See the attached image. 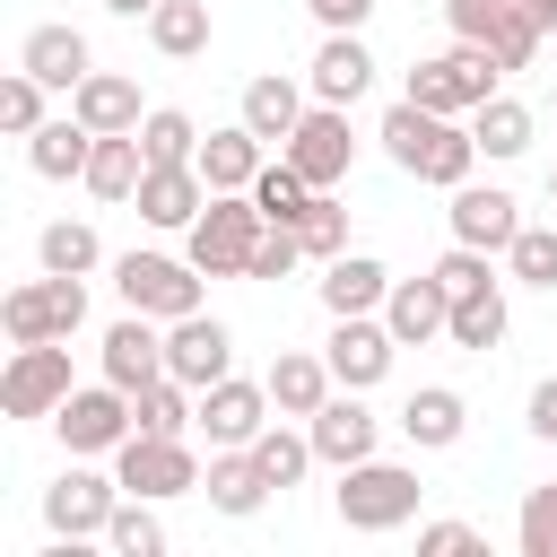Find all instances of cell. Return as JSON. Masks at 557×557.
<instances>
[{
    "label": "cell",
    "instance_id": "6da1fadb",
    "mask_svg": "<svg viewBox=\"0 0 557 557\" xmlns=\"http://www.w3.org/2000/svg\"><path fill=\"white\" fill-rule=\"evenodd\" d=\"M496 78H505V61H496L487 44H470V35H461L453 52H435V61H418V70H409V104L470 122V113L496 96Z\"/></svg>",
    "mask_w": 557,
    "mask_h": 557
},
{
    "label": "cell",
    "instance_id": "7a4b0ae2",
    "mask_svg": "<svg viewBox=\"0 0 557 557\" xmlns=\"http://www.w3.org/2000/svg\"><path fill=\"white\" fill-rule=\"evenodd\" d=\"M261 235H270V218H261L252 191H209V209L191 218V261H200L209 278H252Z\"/></svg>",
    "mask_w": 557,
    "mask_h": 557
},
{
    "label": "cell",
    "instance_id": "3957f363",
    "mask_svg": "<svg viewBox=\"0 0 557 557\" xmlns=\"http://www.w3.org/2000/svg\"><path fill=\"white\" fill-rule=\"evenodd\" d=\"M331 505H339V522L348 531H400L409 513H418V470H400V461H348L339 470V487H331Z\"/></svg>",
    "mask_w": 557,
    "mask_h": 557
},
{
    "label": "cell",
    "instance_id": "277c9868",
    "mask_svg": "<svg viewBox=\"0 0 557 557\" xmlns=\"http://www.w3.org/2000/svg\"><path fill=\"white\" fill-rule=\"evenodd\" d=\"M200 278H209V270H200L191 252H183V261H174V252H122V261H113L122 305H131V313H157V322L200 313Z\"/></svg>",
    "mask_w": 557,
    "mask_h": 557
},
{
    "label": "cell",
    "instance_id": "5b68a950",
    "mask_svg": "<svg viewBox=\"0 0 557 557\" xmlns=\"http://www.w3.org/2000/svg\"><path fill=\"white\" fill-rule=\"evenodd\" d=\"M70 339H17L9 348V374H0V409L9 418H52L70 400Z\"/></svg>",
    "mask_w": 557,
    "mask_h": 557
},
{
    "label": "cell",
    "instance_id": "8992f818",
    "mask_svg": "<svg viewBox=\"0 0 557 557\" xmlns=\"http://www.w3.org/2000/svg\"><path fill=\"white\" fill-rule=\"evenodd\" d=\"M113 479L131 487V496H200V461H191V444L183 435H148V426H131L122 435V453H113Z\"/></svg>",
    "mask_w": 557,
    "mask_h": 557
},
{
    "label": "cell",
    "instance_id": "52a82bcc",
    "mask_svg": "<svg viewBox=\"0 0 557 557\" xmlns=\"http://www.w3.org/2000/svg\"><path fill=\"white\" fill-rule=\"evenodd\" d=\"M78 322H87V287L61 278V270H44V278H26V287L0 296V331L9 339H70Z\"/></svg>",
    "mask_w": 557,
    "mask_h": 557
},
{
    "label": "cell",
    "instance_id": "ba28073f",
    "mask_svg": "<svg viewBox=\"0 0 557 557\" xmlns=\"http://www.w3.org/2000/svg\"><path fill=\"white\" fill-rule=\"evenodd\" d=\"M52 426H61L70 453H122V435L139 426V409H131L122 383H87V392H70V400L52 409Z\"/></svg>",
    "mask_w": 557,
    "mask_h": 557
},
{
    "label": "cell",
    "instance_id": "9c48e42d",
    "mask_svg": "<svg viewBox=\"0 0 557 557\" xmlns=\"http://www.w3.org/2000/svg\"><path fill=\"white\" fill-rule=\"evenodd\" d=\"M313 191H331L339 174H348V157H357V139H348V104H305V122L287 131V148H278Z\"/></svg>",
    "mask_w": 557,
    "mask_h": 557
},
{
    "label": "cell",
    "instance_id": "30bf717a",
    "mask_svg": "<svg viewBox=\"0 0 557 557\" xmlns=\"http://www.w3.org/2000/svg\"><path fill=\"white\" fill-rule=\"evenodd\" d=\"M113 505H122V479H104V470H61V479L44 487V522H52L61 540H104Z\"/></svg>",
    "mask_w": 557,
    "mask_h": 557
},
{
    "label": "cell",
    "instance_id": "8fae6325",
    "mask_svg": "<svg viewBox=\"0 0 557 557\" xmlns=\"http://www.w3.org/2000/svg\"><path fill=\"white\" fill-rule=\"evenodd\" d=\"M165 374H183L191 392L226 383V374H235V331H226V322H209V313L165 322Z\"/></svg>",
    "mask_w": 557,
    "mask_h": 557
},
{
    "label": "cell",
    "instance_id": "7c38bea8",
    "mask_svg": "<svg viewBox=\"0 0 557 557\" xmlns=\"http://www.w3.org/2000/svg\"><path fill=\"white\" fill-rule=\"evenodd\" d=\"M392 322H374V313H339V331L322 339V357H331V374L348 383V392H374L383 374H392Z\"/></svg>",
    "mask_w": 557,
    "mask_h": 557
},
{
    "label": "cell",
    "instance_id": "4fadbf2b",
    "mask_svg": "<svg viewBox=\"0 0 557 557\" xmlns=\"http://www.w3.org/2000/svg\"><path fill=\"white\" fill-rule=\"evenodd\" d=\"M305 435H313V453H322L331 470H348V461H366V453H374L383 418H374V409H366V400H357V392L339 383V392H331V400H322V409L305 418Z\"/></svg>",
    "mask_w": 557,
    "mask_h": 557
},
{
    "label": "cell",
    "instance_id": "5bb4252c",
    "mask_svg": "<svg viewBox=\"0 0 557 557\" xmlns=\"http://www.w3.org/2000/svg\"><path fill=\"white\" fill-rule=\"evenodd\" d=\"M131 200H139V218H148V226H165V235H191V218L209 209V174H200V165H148Z\"/></svg>",
    "mask_w": 557,
    "mask_h": 557
},
{
    "label": "cell",
    "instance_id": "9a60e30c",
    "mask_svg": "<svg viewBox=\"0 0 557 557\" xmlns=\"http://www.w3.org/2000/svg\"><path fill=\"white\" fill-rule=\"evenodd\" d=\"M444 218H453V244H479V252H505L522 235V200L496 191V183H461Z\"/></svg>",
    "mask_w": 557,
    "mask_h": 557
},
{
    "label": "cell",
    "instance_id": "2e32d148",
    "mask_svg": "<svg viewBox=\"0 0 557 557\" xmlns=\"http://www.w3.org/2000/svg\"><path fill=\"white\" fill-rule=\"evenodd\" d=\"M270 409H278L270 383H235V374H226V383L200 392V435H209V444H252V435L270 426Z\"/></svg>",
    "mask_w": 557,
    "mask_h": 557
},
{
    "label": "cell",
    "instance_id": "e0dca14e",
    "mask_svg": "<svg viewBox=\"0 0 557 557\" xmlns=\"http://www.w3.org/2000/svg\"><path fill=\"white\" fill-rule=\"evenodd\" d=\"M383 322H392V339H400V348H426V339H444V331H453V296L435 287V270H426V278H392Z\"/></svg>",
    "mask_w": 557,
    "mask_h": 557
},
{
    "label": "cell",
    "instance_id": "ac0fdd59",
    "mask_svg": "<svg viewBox=\"0 0 557 557\" xmlns=\"http://www.w3.org/2000/svg\"><path fill=\"white\" fill-rule=\"evenodd\" d=\"M165 374V339H157V313H122L113 331H104V383H122V392H148Z\"/></svg>",
    "mask_w": 557,
    "mask_h": 557
},
{
    "label": "cell",
    "instance_id": "d6986e66",
    "mask_svg": "<svg viewBox=\"0 0 557 557\" xmlns=\"http://www.w3.org/2000/svg\"><path fill=\"white\" fill-rule=\"evenodd\" d=\"M200 496L226 513V522H244V513H261L270 505V479H261V461H252V444H218V461L200 470Z\"/></svg>",
    "mask_w": 557,
    "mask_h": 557
},
{
    "label": "cell",
    "instance_id": "ffe728a7",
    "mask_svg": "<svg viewBox=\"0 0 557 557\" xmlns=\"http://www.w3.org/2000/svg\"><path fill=\"white\" fill-rule=\"evenodd\" d=\"M305 87H313V104H357V96L374 87V52H366L357 35H322V52H313Z\"/></svg>",
    "mask_w": 557,
    "mask_h": 557
},
{
    "label": "cell",
    "instance_id": "44dd1931",
    "mask_svg": "<svg viewBox=\"0 0 557 557\" xmlns=\"http://www.w3.org/2000/svg\"><path fill=\"white\" fill-rule=\"evenodd\" d=\"M261 148H270V139H261V131L235 113L226 131H209V139H200V157H191V165L209 174V191H252V174H261Z\"/></svg>",
    "mask_w": 557,
    "mask_h": 557
},
{
    "label": "cell",
    "instance_id": "7402d4cb",
    "mask_svg": "<svg viewBox=\"0 0 557 557\" xmlns=\"http://www.w3.org/2000/svg\"><path fill=\"white\" fill-rule=\"evenodd\" d=\"M70 113L87 122V131H139L148 113H139V78H122V70H87L78 87H70Z\"/></svg>",
    "mask_w": 557,
    "mask_h": 557
},
{
    "label": "cell",
    "instance_id": "603a6c76",
    "mask_svg": "<svg viewBox=\"0 0 557 557\" xmlns=\"http://www.w3.org/2000/svg\"><path fill=\"white\" fill-rule=\"evenodd\" d=\"M17 70H35L44 87H61V96H70L96 61H87V35H78V26H35V35L17 44Z\"/></svg>",
    "mask_w": 557,
    "mask_h": 557
},
{
    "label": "cell",
    "instance_id": "cb8c5ba5",
    "mask_svg": "<svg viewBox=\"0 0 557 557\" xmlns=\"http://www.w3.org/2000/svg\"><path fill=\"white\" fill-rule=\"evenodd\" d=\"M461 426H470V409H461V392H453V383H426V392H409V400H400V435H409L418 453L461 444Z\"/></svg>",
    "mask_w": 557,
    "mask_h": 557
},
{
    "label": "cell",
    "instance_id": "d4e9b609",
    "mask_svg": "<svg viewBox=\"0 0 557 557\" xmlns=\"http://www.w3.org/2000/svg\"><path fill=\"white\" fill-rule=\"evenodd\" d=\"M139 174H148V148H139V131H96V157H87V191L96 200H131L139 191Z\"/></svg>",
    "mask_w": 557,
    "mask_h": 557
},
{
    "label": "cell",
    "instance_id": "484cf974",
    "mask_svg": "<svg viewBox=\"0 0 557 557\" xmlns=\"http://www.w3.org/2000/svg\"><path fill=\"white\" fill-rule=\"evenodd\" d=\"M383 296H392V270H383V261H366V252L322 261V305H331V322H339V313H374Z\"/></svg>",
    "mask_w": 557,
    "mask_h": 557
},
{
    "label": "cell",
    "instance_id": "4316f807",
    "mask_svg": "<svg viewBox=\"0 0 557 557\" xmlns=\"http://www.w3.org/2000/svg\"><path fill=\"white\" fill-rule=\"evenodd\" d=\"M331 392H339L331 357H305V348H287V357L270 366V400H278V418H313Z\"/></svg>",
    "mask_w": 557,
    "mask_h": 557
},
{
    "label": "cell",
    "instance_id": "83f0119b",
    "mask_svg": "<svg viewBox=\"0 0 557 557\" xmlns=\"http://www.w3.org/2000/svg\"><path fill=\"white\" fill-rule=\"evenodd\" d=\"M305 96H313V87H296L287 70H261V78L244 87V122H252L261 139H278V148H287V131L305 122Z\"/></svg>",
    "mask_w": 557,
    "mask_h": 557
},
{
    "label": "cell",
    "instance_id": "f1b7e54d",
    "mask_svg": "<svg viewBox=\"0 0 557 557\" xmlns=\"http://www.w3.org/2000/svg\"><path fill=\"white\" fill-rule=\"evenodd\" d=\"M87 157H96V131H87L78 113H61V122H44V131L26 139V165H35L44 183H70V174H87Z\"/></svg>",
    "mask_w": 557,
    "mask_h": 557
},
{
    "label": "cell",
    "instance_id": "f546056e",
    "mask_svg": "<svg viewBox=\"0 0 557 557\" xmlns=\"http://www.w3.org/2000/svg\"><path fill=\"white\" fill-rule=\"evenodd\" d=\"M444 122H453V113H426V104H409V96H400V104H392V113H383V131H374V139H383V157H392V165H400V174H418V165H426V148H435V131H444Z\"/></svg>",
    "mask_w": 557,
    "mask_h": 557
},
{
    "label": "cell",
    "instance_id": "4dcf8cb0",
    "mask_svg": "<svg viewBox=\"0 0 557 557\" xmlns=\"http://www.w3.org/2000/svg\"><path fill=\"white\" fill-rule=\"evenodd\" d=\"M470 139H479V157H496V165L522 157V148H531V104H513V96L496 87V96L470 113Z\"/></svg>",
    "mask_w": 557,
    "mask_h": 557
},
{
    "label": "cell",
    "instance_id": "1f68e13d",
    "mask_svg": "<svg viewBox=\"0 0 557 557\" xmlns=\"http://www.w3.org/2000/svg\"><path fill=\"white\" fill-rule=\"evenodd\" d=\"M148 44H157L165 61L209 52V0H157V9H148Z\"/></svg>",
    "mask_w": 557,
    "mask_h": 557
},
{
    "label": "cell",
    "instance_id": "d6a6232c",
    "mask_svg": "<svg viewBox=\"0 0 557 557\" xmlns=\"http://www.w3.org/2000/svg\"><path fill=\"white\" fill-rule=\"evenodd\" d=\"M35 261H44V270H61V278H87V270L104 261V244H96V226H87V218H52V226L35 235Z\"/></svg>",
    "mask_w": 557,
    "mask_h": 557
},
{
    "label": "cell",
    "instance_id": "836d02e7",
    "mask_svg": "<svg viewBox=\"0 0 557 557\" xmlns=\"http://www.w3.org/2000/svg\"><path fill=\"white\" fill-rule=\"evenodd\" d=\"M104 548H113V557H165V522L148 513V496L122 487V505H113V522H104Z\"/></svg>",
    "mask_w": 557,
    "mask_h": 557
},
{
    "label": "cell",
    "instance_id": "e575fe53",
    "mask_svg": "<svg viewBox=\"0 0 557 557\" xmlns=\"http://www.w3.org/2000/svg\"><path fill=\"white\" fill-rule=\"evenodd\" d=\"M470 165H479V139H470V122H444V131H435V148H426V165H418V183H435V191H461V183H470Z\"/></svg>",
    "mask_w": 557,
    "mask_h": 557
},
{
    "label": "cell",
    "instance_id": "d590c367",
    "mask_svg": "<svg viewBox=\"0 0 557 557\" xmlns=\"http://www.w3.org/2000/svg\"><path fill=\"white\" fill-rule=\"evenodd\" d=\"M252 200H261V218H270V226H296V218L313 209V183L278 157V165H261V174H252Z\"/></svg>",
    "mask_w": 557,
    "mask_h": 557
},
{
    "label": "cell",
    "instance_id": "8d00e7d4",
    "mask_svg": "<svg viewBox=\"0 0 557 557\" xmlns=\"http://www.w3.org/2000/svg\"><path fill=\"white\" fill-rule=\"evenodd\" d=\"M444 339H453V348H479V357H487V348L505 339V287H479V296H461V305H453V331H444Z\"/></svg>",
    "mask_w": 557,
    "mask_h": 557
},
{
    "label": "cell",
    "instance_id": "74e56055",
    "mask_svg": "<svg viewBox=\"0 0 557 557\" xmlns=\"http://www.w3.org/2000/svg\"><path fill=\"white\" fill-rule=\"evenodd\" d=\"M252 461H261V479H270V487H296V479H305V470H313L322 453H313V435L261 426V435H252Z\"/></svg>",
    "mask_w": 557,
    "mask_h": 557
},
{
    "label": "cell",
    "instance_id": "f35d334b",
    "mask_svg": "<svg viewBox=\"0 0 557 557\" xmlns=\"http://www.w3.org/2000/svg\"><path fill=\"white\" fill-rule=\"evenodd\" d=\"M139 148H148V165H191V157H200V131H191V113L157 104V113L139 122Z\"/></svg>",
    "mask_w": 557,
    "mask_h": 557
},
{
    "label": "cell",
    "instance_id": "ab89813d",
    "mask_svg": "<svg viewBox=\"0 0 557 557\" xmlns=\"http://www.w3.org/2000/svg\"><path fill=\"white\" fill-rule=\"evenodd\" d=\"M505 270H513L522 287H557V226H522V235L505 244Z\"/></svg>",
    "mask_w": 557,
    "mask_h": 557
},
{
    "label": "cell",
    "instance_id": "60d3db41",
    "mask_svg": "<svg viewBox=\"0 0 557 557\" xmlns=\"http://www.w3.org/2000/svg\"><path fill=\"white\" fill-rule=\"evenodd\" d=\"M296 235H305V252H313V261H339V252H348V209H339L331 191H313V209L296 218Z\"/></svg>",
    "mask_w": 557,
    "mask_h": 557
},
{
    "label": "cell",
    "instance_id": "b9f144b4",
    "mask_svg": "<svg viewBox=\"0 0 557 557\" xmlns=\"http://www.w3.org/2000/svg\"><path fill=\"white\" fill-rule=\"evenodd\" d=\"M540 35H548V26H540V9L522 0V9H513V17H505V26L487 35V52H496L505 70H531V61H540Z\"/></svg>",
    "mask_w": 557,
    "mask_h": 557
},
{
    "label": "cell",
    "instance_id": "7bdbcfd3",
    "mask_svg": "<svg viewBox=\"0 0 557 557\" xmlns=\"http://www.w3.org/2000/svg\"><path fill=\"white\" fill-rule=\"evenodd\" d=\"M0 122H9L17 139L44 131V78H35V70H9V78H0Z\"/></svg>",
    "mask_w": 557,
    "mask_h": 557
},
{
    "label": "cell",
    "instance_id": "ee69618b",
    "mask_svg": "<svg viewBox=\"0 0 557 557\" xmlns=\"http://www.w3.org/2000/svg\"><path fill=\"white\" fill-rule=\"evenodd\" d=\"M513 540H522V557H557V487H531V496H522Z\"/></svg>",
    "mask_w": 557,
    "mask_h": 557
},
{
    "label": "cell",
    "instance_id": "f6af8a7d",
    "mask_svg": "<svg viewBox=\"0 0 557 557\" xmlns=\"http://www.w3.org/2000/svg\"><path fill=\"white\" fill-rule=\"evenodd\" d=\"M435 287H444L453 305H461V296H479V287H496V278H487V252H479V244H453V252L435 261Z\"/></svg>",
    "mask_w": 557,
    "mask_h": 557
},
{
    "label": "cell",
    "instance_id": "bcb514c9",
    "mask_svg": "<svg viewBox=\"0 0 557 557\" xmlns=\"http://www.w3.org/2000/svg\"><path fill=\"white\" fill-rule=\"evenodd\" d=\"M522 0H444V17H453V35H470V44H487L505 17H513Z\"/></svg>",
    "mask_w": 557,
    "mask_h": 557
},
{
    "label": "cell",
    "instance_id": "7dc6e473",
    "mask_svg": "<svg viewBox=\"0 0 557 557\" xmlns=\"http://www.w3.org/2000/svg\"><path fill=\"white\" fill-rule=\"evenodd\" d=\"M296 261H305V235H296V226H270L261 252H252V278H287Z\"/></svg>",
    "mask_w": 557,
    "mask_h": 557
},
{
    "label": "cell",
    "instance_id": "c3c4849f",
    "mask_svg": "<svg viewBox=\"0 0 557 557\" xmlns=\"http://www.w3.org/2000/svg\"><path fill=\"white\" fill-rule=\"evenodd\" d=\"M418 548H426V557H479L487 540H479L470 522H426V531H418Z\"/></svg>",
    "mask_w": 557,
    "mask_h": 557
},
{
    "label": "cell",
    "instance_id": "681fc988",
    "mask_svg": "<svg viewBox=\"0 0 557 557\" xmlns=\"http://www.w3.org/2000/svg\"><path fill=\"white\" fill-rule=\"evenodd\" d=\"M305 9H313V17L331 26V35H357V26L374 17V0H305Z\"/></svg>",
    "mask_w": 557,
    "mask_h": 557
},
{
    "label": "cell",
    "instance_id": "f907efd6",
    "mask_svg": "<svg viewBox=\"0 0 557 557\" xmlns=\"http://www.w3.org/2000/svg\"><path fill=\"white\" fill-rule=\"evenodd\" d=\"M531 435H548V444H557V374L531 392Z\"/></svg>",
    "mask_w": 557,
    "mask_h": 557
},
{
    "label": "cell",
    "instance_id": "816d5d0a",
    "mask_svg": "<svg viewBox=\"0 0 557 557\" xmlns=\"http://www.w3.org/2000/svg\"><path fill=\"white\" fill-rule=\"evenodd\" d=\"M104 9H113V17H148L157 0H104Z\"/></svg>",
    "mask_w": 557,
    "mask_h": 557
},
{
    "label": "cell",
    "instance_id": "f5cc1de1",
    "mask_svg": "<svg viewBox=\"0 0 557 557\" xmlns=\"http://www.w3.org/2000/svg\"><path fill=\"white\" fill-rule=\"evenodd\" d=\"M531 9H540V26H557V0H531Z\"/></svg>",
    "mask_w": 557,
    "mask_h": 557
},
{
    "label": "cell",
    "instance_id": "db71d44e",
    "mask_svg": "<svg viewBox=\"0 0 557 557\" xmlns=\"http://www.w3.org/2000/svg\"><path fill=\"white\" fill-rule=\"evenodd\" d=\"M548 200H557V165H548Z\"/></svg>",
    "mask_w": 557,
    "mask_h": 557
},
{
    "label": "cell",
    "instance_id": "11a10c76",
    "mask_svg": "<svg viewBox=\"0 0 557 557\" xmlns=\"http://www.w3.org/2000/svg\"><path fill=\"white\" fill-rule=\"evenodd\" d=\"M548 104H557V87H548Z\"/></svg>",
    "mask_w": 557,
    "mask_h": 557
}]
</instances>
